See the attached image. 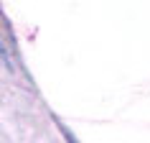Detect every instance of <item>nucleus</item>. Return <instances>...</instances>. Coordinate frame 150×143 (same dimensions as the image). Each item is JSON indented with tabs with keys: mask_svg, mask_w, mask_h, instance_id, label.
<instances>
[]
</instances>
